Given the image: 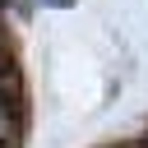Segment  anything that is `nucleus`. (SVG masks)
I'll return each instance as SVG.
<instances>
[{
	"mask_svg": "<svg viewBox=\"0 0 148 148\" xmlns=\"http://www.w3.org/2000/svg\"><path fill=\"white\" fill-rule=\"evenodd\" d=\"M60 5H65V0H60Z\"/></svg>",
	"mask_w": 148,
	"mask_h": 148,
	"instance_id": "1",
	"label": "nucleus"
}]
</instances>
